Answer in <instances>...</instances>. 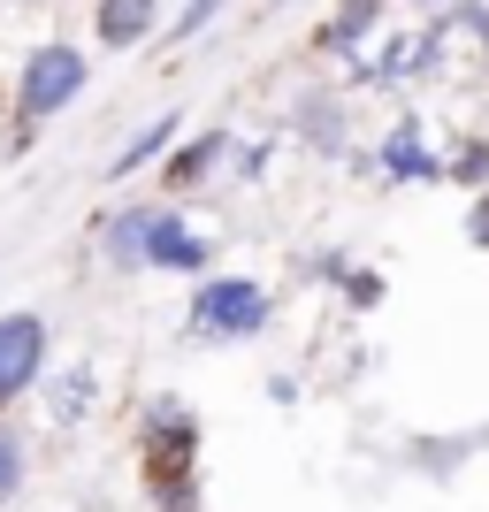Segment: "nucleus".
<instances>
[{"label":"nucleus","instance_id":"3","mask_svg":"<svg viewBox=\"0 0 489 512\" xmlns=\"http://www.w3.org/2000/svg\"><path fill=\"white\" fill-rule=\"evenodd\" d=\"M268 314H276V299L260 276H199L184 299V329L199 344H245L268 329Z\"/></svg>","mask_w":489,"mask_h":512},{"label":"nucleus","instance_id":"21","mask_svg":"<svg viewBox=\"0 0 489 512\" xmlns=\"http://www.w3.org/2000/svg\"><path fill=\"white\" fill-rule=\"evenodd\" d=\"M16 8H46V0H16Z\"/></svg>","mask_w":489,"mask_h":512},{"label":"nucleus","instance_id":"9","mask_svg":"<svg viewBox=\"0 0 489 512\" xmlns=\"http://www.w3.org/2000/svg\"><path fill=\"white\" fill-rule=\"evenodd\" d=\"M375 23H383V0H337V16L314 31V54H329V62H360V46L375 39Z\"/></svg>","mask_w":489,"mask_h":512},{"label":"nucleus","instance_id":"15","mask_svg":"<svg viewBox=\"0 0 489 512\" xmlns=\"http://www.w3.org/2000/svg\"><path fill=\"white\" fill-rule=\"evenodd\" d=\"M444 176L459 184V192H489V138H467V146H451Z\"/></svg>","mask_w":489,"mask_h":512},{"label":"nucleus","instance_id":"1","mask_svg":"<svg viewBox=\"0 0 489 512\" xmlns=\"http://www.w3.org/2000/svg\"><path fill=\"white\" fill-rule=\"evenodd\" d=\"M199 444H207V428L184 398H146L138 406V490H146L153 512H207Z\"/></svg>","mask_w":489,"mask_h":512},{"label":"nucleus","instance_id":"19","mask_svg":"<svg viewBox=\"0 0 489 512\" xmlns=\"http://www.w3.org/2000/svg\"><path fill=\"white\" fill-rule=\"evenodd\" d=\"M467 237L489 253V192H474V207H467Z\"/></svg>","mask_w":489,"mask_h":512},{"label":"nucleus","instance_id":"13","mask_svg":"<svg viewBox=\"0 0 489 512\" xmlns=\"http://www.w3.org/2000/svg\"><path fill=\"white\" fill-rule=\"evenodd\" d=\"M23 482H31V444H23L16 421H0V505H16Z\"/></svg>","mask_w":489,"mask_h":512},{"label":"nucleus","instance_id":"10","mask_svg":"<svg viewBox=\"0 0 489 512\" xmlns=\"http://www.w3.org/2000/svg\"><path fill=\"white\" fill-rule=\"evenodd\" d=\"M146 230H153V207H123L100 222V260L115 276H138L146 268Z\"/></svg>","mask_w":489,"mask_h":512},{"label":"nucleus","instance_id":"4","mask_svg":"<svg viewBox=\"0 0 489 512\" xmlns=\"http://www.w3.org/2000/svg\"><path fill=\"white\" fill-rule=\"evenodd\" d=\"M413 69H421V77H444V85H474V77L489 69V8L482 0H451L444 23L421 31Z\"/></svg>","mask_w":489,"mask_h":512},{"label":"nucleus","instance_id":"8","mask_svg":"<svg viewBox=\"0 0 489 512\" xmlns=\"http://www.w3.org/2000/svg\"><path fill=\"white\" fill-rule=\"evenodd\" d=\"M375 169H383L390 184H436V176H444V161L428 153V130L413 123V115H405V123H398V130L383 138V153H375Z\"/></svg>","mask_w":489,"mask_h":512},{"label":"nucleus","instance_id":"20","mask_svg":"<svg viewBox=\"0 0 489 512\" xmlns=\"http://www.w3.org/2000/svg\"><path fill=\"white\" fill-rule=\"evenodd\" d=\"M413 8H451V0H413Z\"/></svg>","mask_w":489,"mask_h":512},{"label":"nucleus","instance_id":"11","mask_svg":"<svg viewBox=\"0 0 489 512\" xmlns=\"http://www.w3.org/2000/svg\"><path fill=\"white\" fill-rule=\"evenodd\" d=\"M153 23H161V0H100L92 8V31H100V46H146L153 39Z\"/></svg>","mask_w":489,"mask_h":512},{"label":"nucleus","instance_id":"2","mask_svg":"<svg viewBox=\"0 0 489 512\" xmlns=\"http://www.w3.org/2000/svg\"><path fill=\"white\" fill-rule=\"evenodd\" d=\"M92 85V62H85V46H69V39H39L31 54H23L16 69V153L31 146V130L54 123V115H69L77 107V92Z\"/></svg>","mask_w":489,"mask_h":512},{"label":"nucleus","instance_id":"5","mask_svg":"<svg viewBox=\"0 0 489 512\" xmlns=\"http://www.w3.org/2000/svg\"><path fill=\"white\" fill-rule=\"evenodd\" d=\"M46 352H54L46 314H31V306L0 314V421H8V406H16V398H31V390L46 383Z\"/></svg>","mask_w":489,"mask_h":512},{"label":"nucleus","instance_id":"16","mask_svg":"<svg viewBox=\"0 0 489 512\" xmlns=\"http://www.w3.org/2000/svg\"><path fill=\"white\" fill-rule=\"evenodd\" d=\"M337 283H344V299H352V306H383V291H390L375 268H337Z\"/></svg>","mask_w":489,"mask_h":512},{"label":"nucleus","instance_id":"7","mask_svg":"<svg viewBox=\"0 0 489 512\" xmlns=\"http://www.w3.org/2000/svg\"><path fill=\"white\" fill-rule=\"evenodd\" d=\"M230 153H237V138H230V130H199V138H184V146H176L169 161H161V184H169V192L184 199V192H199V184H207V176L222 169Z\"/></svg>","mask_w":489,"mask_h":512},{"label":"nucleus","instance_id":"18","mask_svg":"<svg viewBox=\"0 0 489 512\" xmlns=\"http://www.w3.org/2000/svg\"><path fill=\"white\" fill-rule=\"evenodd\" d=\"M268 153H276V146H245V153H230V161H237L245 184H260V176H268Z\"/></svg>","mask_w":489,"mask_h":512},{"label":"nucleus","instance_id":"6","mask_svg":"<svg viewBox=\"0 0 489 512\" xmlns=\"http://www.w3.org/2000/svg\"><path fill=\"white\" fill-rule=\"evenodd\" d=\"M146 268L153 276H207L214 268V245L184 222V214L153 207V230H146Z\"/></svg>","mask_w":489,"mask_h":512},{"label":"nucleus","instance_id":"12","mask_svg":"<svg viewBox=\"0 0 489 512\" xmlns=\"http://www.w3.org/2000/svg\"><path fill=\"white\" fill-rule=\"evenodd\" d=\"M176 130H184V123H176V115H153V123H146V130H138V138H130V146H123V153H115V161H107V184H123V176H138V169H153V161H161V153H169V146H176Z\"/></svg>","mask_w":489,"mask_h":512},{"label":"nucleus","instance_id":"17","mask_svg":"<svg viewBox=\"0 0 489 512\" xmlns=\"http://www.w3.org/2000/svg\"><path fill=\"white\" fill-rule=\"evenodd\" d=\"M214 16H222V0H184V16H176V39H199Z\"/></svg>","mask_w":489,"mask_h":512},{"label":"nucleus","instance_id":"14","mask_svg":"<svg viewBox=\"0 0 489 512\" xmlns=\"http://www.w3.org/2000/svg\"><path fill=\"white\" fill-rule=\"evenodd\" d=\"M298 138H306L314 153H337L344 146V107L337 100H306L298 107Z\"/></svg>","mask_w":489,"mask_h":512}]
</instances>
